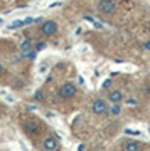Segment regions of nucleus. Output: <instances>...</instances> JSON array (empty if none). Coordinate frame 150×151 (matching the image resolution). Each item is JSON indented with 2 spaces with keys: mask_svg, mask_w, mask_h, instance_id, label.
Instances as JSON below:
<instances>
[{
  "mask_svg": "<svg viewBox=\"0 0 150 151\" xmlns=\"http://www.w3.org/2000/svg\"><path fill=\"white\" fill-rule=\"evenodd\" d=\"M127 104H132V106H137V104H138V101H137V99H133V97H130V99H127Z\"/></svg>",
  "mask_w": 150,
  "mask_h": 151,
  "instance_id": "nucleus-14",
  "label": "nucleus"
},
{
  "mask_svg": "<svg viewBox=\"0 0 150 151\" xmlns=\"http://www.w3.org/2000/svg\"><path fill=\"white\" fill-rule=\"evenodd\" d=\"M42 148L46 151H56L59 148V143L54 136H47V138H44V141H42Z\"/></svg>",
  "mask_w": 150,
  "mask_h": 151,
  "instance_id": "nucleus-5",
  "label": "nucleus"
},
{
  "mask_svg": "<svg viewBox=\"0 0 150 151\" xmlns=\"http://www.w3.org/2000/svg\"><path fill=\"white\" fill-rule=\"evenodd\" d=\"M34 22H36V17H27V19H22V20L12 22L10 25H9V29H20V27H25V25H31Z\"/></svg>",
  "mask_w": 150,
  "mask_h": 151,
  "instance_id": "nucleus-6",
  "label": "nucleus"
},
{
  "mask_svg": "<svg viewBox=\"0 0 150 151\" xmlns=\"http://www.w3.org/2000/svg\"><path fill=\"white\" fill-rule=\"evenodd\" d=\"M78 151H84V145H81L79 148H78Z\"/></svg>",
  "mask_w": 150,
  "mask_h": 151,
  "instance_id": "nucleus-18",
  "label": "nucleus"
},
{
  "mask_svg": "<svg viewBox=\"0 0 150 151\" xmlns=\"http://www.w3.org/2000/svg\"><path fill=\"white\" fill-rule=\"evenodd\" d=\"M125 133H127V134H133V136H138V134H140L138 131H132V129H127Z\"/></svg>",
  "mask_w": 150,
  "mask_h": 151,
  "instance_id": "nucleus-16",
  "label": "nucleus"
},
{
  "mask_svg": "<svg viewBox=\"0 0 150 151\" xmlns=\"http://www.w3.org/2000/svg\"><path fill=\"white\" fill-rule=\"evenodd\" d=\"M2 24H4V20H2V19H0V25H2Z\"/></svg>",
  "mask_w": 150,
  "mask_h": 151,
  "instance_id": "nucleus-20",
  "label": "nucleus"
},
{
  "mask_svg": "<svg viewBox=\"0 0 150 151\" xmlns=\"http://www.w3.org/2000/svg\"><path fill=\"white\" fill-rule=\"evenodd\" d=\"M24 129H25L27 133H31V134H36L39 131V123L36 119H27L25 123H24Z\"/></svg>",
  "mask_w": 150,
  "mask_h": 151,
  "instance_id": "nucleus-7",
  "label": "nucleus"
},
{
  "mask_svg": "<svg viewBox=\"0 0 150 151\" xmlns=\"http://www.w3.org/2000/svg\"><path fill=\"white\" fill-rule=\"evenodd\" d=\"M2 72H4V65L0 64V74H2Z\"/></svg>",
  "mask_w": 150,
  "mask_h": 151,
  "instance_id": "nucleus-19",
  "label": "nucleus"
},
{
  "mask_svg": "<svg viewBox=\"0 0 150 151\" xmlns=\"http://www.w3.org/2000/svg\"><path fill=\"white\" fill-rule=\"evenodd\" d=\"M123 150L125 151H140L142 150V145L137 143V141H128V143H125Z\"/></svg>",
  "mask_w": 150,
  "mask_h": 151,
  "instance_id": "nucleus-9",
  "label": "nucleus"
},
{
  "mask_svg": "<svg viewBox=\"0 0 150 151\" xmlns=\"http://www.w3.org/2000/svg\"><path fill=\"white\" fill-rule=\"evenodd\" d=\"M91 111L96 116H103V114H108V104L105 99H96L91 106Z\"/></svg>",
  "mask_w": 150,
  "mask_h": 151,
  "instance_id": "nucleus-4",
  "label": "nucleus"
},
{
  "mask_svg": "<svg viewBox=\"0 0 150 151\" xmlns=\"http://www.w3.org/2000/svg\"><path fill=\"white\" fill-rule=\"evenodd\" d=\"M98 10L101 14H105V15H111L113 12L117 10V4L113 0H101L98 4Z\"/></svg>",
  "mask_w": 150,
  "mask_h": 151,
  "instance_id": "nucleus-3",
  "label": "nucleus"
},
{
  "mask_svg": "<svg viewBox=\"0 0 150 151\" xmlns=\"http://www.w3.org/2000/svg\"><path fill=\"white\" fill-rule=\"evenodd\" d=\"M76 92H78V87L73 84V82H64L63 86L59 87V97L61 99H71V97H74L76 96Z\"/></svg>",
  "mask_w": 150,
  "mask_h": 151,
  "instance_id": "nucleus-1",
  "label": "nucleus"
},
{
  "mask_svg": "<svg viewBox=\"0 0 150 151\" xmlns=\"http://www.w3.org/2000/svg\"><path fill=\"white\" fill-rule=\"evenodd\" d=\"M22 57H27V59H36V49H31V50H22Z\"/></svg>",
  "mask_w": 150,
  "mask_h": 151,
  "instance_id": "nucleus-11",
  "label": "nucleus"
},
{
  "mask_svg": "<svg viewBox=\"0 0 150 151\" xmlns=\"http://www.w3.org/2000/svg\"><path fill=\"white\" fill-rule=\"evenodd\" d=\"M0 116H2V108H0Z\"/></svg>",
  "mask_w": 150,
  "mask_h": 151,
  "instance_id": "nucleus-21",
  "label": "nucleus"
},
{
  "mask_svg": "<svg viewBox=\"0 0 150 151\" xmlns=\"http://www.w3.org/2000/svg\"><path fill=\"white\" fill-rule=\"evenodd\" d=\"M39 32L42 34V35H46V37H51V35H54V34L58 32V24L54 20H44L41 24Z\"/></svg>",
  "mask_w": 150,
  "mask_h": 151,
  "instance_id": "nucleus-2",
  "label": "nucleus"
},
{
  "mask_svg": "<svg viewBox=\"0 0 150 151\" xmlns=\"http://www.w3.org/2000/svg\"><path fill=\"white\" fill-rule=\"evenodd\" d=\"M145 49H147V50H150V40H149V42H145Z\"/></svg>",
  "mask_w": 150,
  "mask_h": 151,
  "instance_id": "nucleus-17",
  "label": "nucleus"
},
{
  "mask_svg": "<svg viewBox=\"0 0 150 151\" xmlns=\"http://www.w3.org/2000/svg\"><path fill=\"white\" fill-rule=\"evenodd\" d=\"M108 113L111 114V116H120L122 114V106H120V103H115L111 108H108Z\"/></svg>",
  "mask_w": 150,
  "mask_h": 151,
  "instance_id": "nucleus-10",
  "label": "nucleus"
},
{
  "mask_svg": "<svg viewBox=\"0 0 150 151\" xmlns=\"http://www.w3.org/2000/svg\"><path fill=\"white\" fill-rule=\"evenodd\" d=\"M108 99H110V103L115 104V103H122L125 99L123 92L118 91V89H113V91H110V94H108Z\"/></svg>",
  "mask_w": 150,
  "mask_h": 151,
  "instance_id": "nucleus-8",
  "label": "nucleus"
},
{
  "mask_svg": "<svg viewBox=\"0 0 150 151\" xmlns=\"http://www.w3.org/2000/svg\"><path fill=\"white\" fill-rule=\"evenodd\" d=\"M110 86H111V79H106V81H105V82H103V89H108V87H110Z\"/></svg>",
  "mask_w": 150,
  "mask_h": 151,
  "instance_id": "nucleus-15",
  "label": "nucleus"
},
{
  "mask_svg": "<svg viewBox=\"0 0 150 151\" xmlns=\"http://www.w3.org/2000/svg\"><path fill=\"white\" fill-rule=\"evenodd\" d=\"M46 45H47V44L44 42V40H39V42H36L34 49H36V52H39V50H44V49H46Z\"/></svg>",
  "mask_w": 150,
  "mask_h": 151,
  "instance_id": "nucleus-13",
  "label": "nucleus"
},
{
  "mask_svg": "<svg viewBox=\"0 0 150 151\" xmlns=\"http://www.w3.org/2000/svg\"><path fill=\"white\" fill-rule=\"evenodd\" d=\"M20 49H22V50H31V49H34V45H32V40H31V39H25V40L22 42Z\"/></svg>",
  "mask_w": 150,
  "mask_h": 151,
  "instance_id": "nucleus-12",
  "label": "nucleus"
}]
</instances>
